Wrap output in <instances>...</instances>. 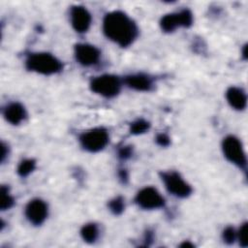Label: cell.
<instances>
[{
    "label": "cell",
    "instance_id": "1",
    "mask_svg": "<svg viewBox=\"0 0 248 248\" xmlns=\"http://www.w3.org/2000/svg\"><path fill=\"white\" fill-rule=\"evenodd\" d=\"M105 35L120 46H130L138 36L136 23L123 12L113 11L106 15L103 21Z\"/></svg>",
    "mask_w": 248,
    "mask_h": 248
},
{
    "label": "cell",
    "instance_id": "2",
    "mask_svg": "<svg viewBox=\"0 0 248 248\" xmlns=\"http://www.w3.org/2000/svg\"><path fill=\"white\" fill-rule=\"evenodd\" d=\"M26 68L42 75H53L62 70V63L54 55L47 52H36L30 54L25 61Z\"/></svg>",
    "mask_w": 248,
    "mask_h": 248
},
{
    "label": "cell",
    "instance_id": "3",
    "mask_svg": "<svg viewBox=\"0 0 248 248\" xmlns=\"http://www.w3.org/2000/svg\"><path fill=\"white\" fill-rule=\"evenodd\" d=\"M121 87L120 79L113 75H102L93 78L90 82V88L93 92L106 98L116 96Z\"/></svg>",
    "mask_w": 248,
    "mask_h": 248
},
{
    "label": "cell",
    "instance_id": "4",
    "mask_svg": "<svg viewBox=\"0 0 248 248\" xmlns=\"http://www.w3.org/2000/svg\"><path fill=\"white\" fill-rule=\"evenodd\" d=\"M222 149L225 157L231 163L234 164L240 169L246 168V155L243 150L242 143L237 138L233 136H228L225 138L222 143Z\"/></svg>",
    "mask_w": 248,
    "mask_h": 248
},
{
    "label": "cell",
    "instance_id": "5",
    "mask_svg": "<svg viewBox=\"0 0 248 248\" xmlns=\"http://www.w3.org/2000/svg\"><path fill=\"white\" fill-rule=\"evenodd\" d=\"M79 141L85 150L98 152L108 144V133L104 128H94L83 133L79 138Z\"/></svg>",
    "mask_w": 248,
    "mask_h": 248
},
{
    "label": "cell",
    "instance_id": "6",
    "mask_svg": "<svg viewBox=\"0 0 248 248\" xmlns=\"http://www.w3.org/2000/svg\"><path fill=\"white\" fill-rule=\"evenodd\" d=\"M162 179L167 190L175 197L186 198L192 192L191 186L176 171L163 172Z\"/></svg>",
    "mask_w": 248,
    "mask_h": 248
},
{
    "label": "cell",
    "instance_id": "7",
    "mask_svg": "<svg viewBox=\"0 0 248 248\" xmlns=\"http://www.w3.org/2000/svg\"><path fill=\"white\" fill-rule=\"evenodd\" d=\"M193 22L192 13L188 10H182L179 13L169 14L162 17L160 25L163 31L172 32L177 27H189Z\"/></svg>",
    "mask_w": 248,
    "mask_h": 248
},
{
    "label": "cell",
    "instance_id": "8",
    "mask_svg": "<svg viewBox=\"0 0 248 248\" xmlns=\"http://www.w3.org/2000/svg\"><path fill=\"white\" fill-rule=\"evenodd\" d=\"M136 202L141 208L156 209L164 206L165 200L156 189L152 187H145L137 194Z\"/></svg>",
    "mask_w": 248,
    "mask_h": 248
},
{
    "label": "cell",
    "instance_id": "9",
    "mask_svg": "<svg viewBox=\"0 0 248 248\" xmlns=\"http://www.w3.org/2000/svg\"><path fill=\"white\" fill-rule=\"evenodd\" d=\"M99 49L89 44H78L75 46V56L77 61L83 66H92L100 60Z\"/></svg>",
    "mask_w": 248,
    "mask_h": 248
},
{
    "label": "cell",
    "instance_id": "10",
    "mask_svg": "<svg viewBox=\"0 0 248 248\" xmlns=\"http://www.w3.org/2000/svg\"><path fill=\"white\" fill-rule=\"evenodd\" d=\"M25 215L33 225H41L47 216V205L40 199L32 200L25 208Z\"/></svg>",
    "mask_w": 248,
    "mask_h": 248
},
{
    "label": "cell",
    "instance_id": "11",
    "mask_svg": "<svg viewBox=\"0 0 248 248\" xmlns=\"http://www.w3.org/2000/svg\"><path fill=\"white\" fill-rule=\"evenodd\" d=\"M71 23L74 29L78 33L88 30L91 23V16L89 12L82 6H74L70 13Z\"/></svg>",
    "mask_w": 248,
    "mask_h": 248
},
{
    "label": "cell",
    "instance_id": "12",
    "mask_svg": "<svg viewBox=\"0 0 248 248\" xmlns=\"http://www.w3.org/2000/svg\"><path fill=\"white\" fill-rule=\"evenodd\" d=\"M226 98L230 106L234 109L242 110L246 107V103H247L246 94L243 91V89L239 87H234V86L230 87L227 90Z\"/></svg>",
    "mask_w": 248,
    "mask_h": 248
},
{
    "label": "cell",
    "instance_id": "13",
    "mask_svg": "<svg viewBox=\"0 0 248 248\" xmlns=\"http://www.w3.org/2000/svg\"><path fill=\"white\" fill-rule=\"evenodd\" d=\"M125 83L137 91H148L152 87L151 78L144 74H135L126 77Z\"/></svg>",
    "mask_w": 248,
    "mask_h": 248
},
{
    "label": "cell",
    "instance_id": "14",
    "mask_svg": "<svg viewBox=\"0 0 248 248\" xmlns=\"http://www.w3.org/2000/svg\"><path fill=\"white\" fill-rule=\"evenodd\" d=\"M25 108L18 103H12L8 105L4 110L6 120L14 125L19 124L25 118Z\"/></svg>",
    "mask_w": 248,
    "mask_h": 248
},
{
    "label": "cell",
    "instance_id": "15",
    "mask_svg": "<svg viewBox=\"0 0 248 248\" xmlns=\"http://www.w3.org/2000/svg\"><path fill=\"white\" fill-rule=\"evenodd\" d=\"M80 234L82 236V238L84 239V241L86 242H94L99 234V230L96 224L90 223V224H86L82 227L81 231H80Z\"/></svg>",
    "mask_w": 248,
    "mask_h": 248
},
{
    "label": "cell",
    "instance_id": "16",
    "mask_svg": "<svg viewBox=\"0 0 248 248\" xmlns=\"http://www.w3.org/2000/svg\"><path fill=\"white\" fill-rule=\"evenodd\" d=\"M36 167V163L33 159H25L23 161L20 162V164L17 167V173L22 176L25 177L27 175H29Z\"/></svg>",
    "mask_w": 248,
    "mask_h": 248
},
{
    "label": "cell",
    "instance_id": "17",
    "mask_svg": "<svg viewBox=\"0 0 248 248\" xmlns=\"http://www.w3.org/2000/svg\"><path fill=\"white\" fill-rule=\"evenodd\" d=\"M149 123L144 119H138L131 123L130 133L133 135H140L145 133L149 129Z\"/></svg>",
    "mask_w": 248,
    "mask_h": 248
},
{
    "label": "cell",
    "instance_id": "18",
    "mask_svg": "<svg viewBox=\"0 0 248 248\" xmlns=\"http://www.w3.org/2000/svg\"><path fill=\"white\" fill-rule=\"evenodd\" d=\"M14 204V199L9 193V189L5 186L1 187V201H0V208L2 210L10 208Z\"/></svg>",
    "mask_w": 248,
    "mask_h": 248
},
{
    "label": "cell",
    "instance_id": "19",
    "mask_svg": "<svg viewBox=\"0 0 248 248\" xmlns=\"http://www.w3.org/2000/svg\"><path fill=\"white\" fill-rule=\"evenodd\" d=\"M108 207H109V210L113 213V214H121L124 210V207H125V204H124V201L121 197H117V198H114L113 200H111L108 203Z\"/></svg>",
    "mask_w": 248,
    "mask_h": 248
},
{
    "label": "cell",
    "instance_id": "20",
    "mask_svg": "<svg viewBox=\"0 0 248 248\" xmlns=\"http://www.w3.org/2000/svg\"><path fill=\"white\" fill-rule=\"evenodd\" d=\"M236 237L238 238L239 243H240L241 246H243V247L247 246V244H248V241H247V223H244L240 227L238 232H236Z\"/></svg>",
    "mask_w": 248,
    "mask_h": 248
},
{
    "label": "cell",
    "instance_id": "21",
    "mask_svg": "<svg viewBox=\"0 0 248 248\" xmlns=\"http://www.w3.org/2000/svg\"><path fill=\"white\" fill-rule=\"evenodd\" d=\"M235 238H236V232H235L233 228L228 227V228H226L224 230V232H223V239H224V241L226 243L231 244V243H232L235 240Z\"/></svg>",
    "mask_w": 248,
    "mask_h": 248
},
{
    "label": "cell",
    "instance_id": "22",
    "mask_svg": "<svg viewBox=\"0 0 248 248\" xmlns=\"http://www.w3.org/2000/svg\"><path fill=\"white\" fill-rule=\"evenodd\" d=\"M156 141L161 146H168L170 144V138L166 134H160L157 136Z\"/></svg>",
    "mask_w": 248,
    "mask_h": 248
},
{
    "label": "cell",
    "instance_id": "23",
    "mask_svg": "<svg viewBox=\"0 0 248 248\" xmlns=\"http://www.w3.org/2000/svg\"><path fill=\"white\" fill-rule=\"evenodd\" d=\"M119 157L122 159H127L129 157H131L132 155V148L130 146H123L122 148L119 149Z\"/></svg>",
    "mask_w": 248,
    "mask_h": 248
},
{
    "label": "cell",
    "instance_id": "24",
    "mask_svg": "<svg viewBox=\"0 0 248 248\" xmlns=\"http://www.w3.org/2000/svg\"><path fill=\"white\" fill-rule=\"evenodd\" d=\"M1 149H2V152H1V160H2V161H4V159H5L6 155L8 154V152H6L7 146L5 145V143H4V142H2V147H1Z\"/></svg>",
    "mask_w": 248,
    "mask_h": 248
},
{
    "label": "cell",
    "instance_id": "25",
    "mask_svg": "<svg viewBox=\"0 0 248 248\" xmlns=\"http://www.w3.org/2000/svg\"><path fill=\"white\" fill-rule=\"evenodd\" d=\"M180 246H181V247H193L194 245L191 244V243H189V242H184V243H182Z\"/></svg>",
    "mask_w": 248,
    "mask_h": 248
},
{
    "label": "cell",
    "instance_id": "26",
    "mask_svg": "<svg viewBox=\"0 0 248 248\" xmlns=\"http://www.w3.org/2000/svg\"><path fill=\"white\" fill-rule=\"evenodd\" d=\"M246 48H247V46H243V50H242V53H243L242 55L244 56V58H246V57H247V54H246Z\"/></svg>",
    "mask_w": 248,
    "mask_h": 248
}]
</instances>
